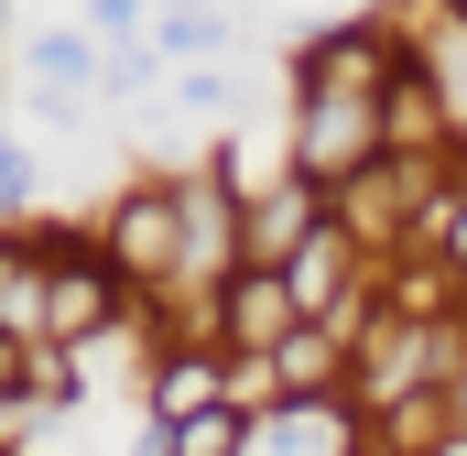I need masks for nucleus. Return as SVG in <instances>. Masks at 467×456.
I'll list each match as a JSON object with an SVG mask.
<instances>
[{
  "label": "nucleus",
  "instance_id": "nucleus-1",
  "mask_svg": "<svg viewBox=\"0 0 467 456\" xmlns=\"http://www.w3.org/2000/svg\"><path fill=\"white\" fill-rule=\"evenodd\" d=\"M109 261L141 283V294H185V185L152 174V185H119V207L99 218Z\"/></svg>",
  "mask_w": 467,
  "mask_h": 456
},
{
  "label": "nucleus",
  "instance_id": "nucleus-12",
  "mask_svg": "<svg viewBox=\"0 0 467 456\" xmlns=\"http://www.w3.org/2000/svg\"><path fill=\"white\" fill-rule=\"evenodd\" d=\"M88 33H99V44H141L152 11H141V0H88Z\"/></svg>",
  "mask_w": 467,
  "mask_h": 456
},
{
  "label": "nucleus",
  "instance_id": "nucleus-10",
  "mask_svg": "<svg viewBox=\"0 0 467 456\" xmlns=\"http://www.w3.org/2000/svg\"><path fill=\"white\" fill-rule=\"evenodd\" d=\"M152 456H250V413L218 402V413H196V424H152Z\"/></svg>",
  "mask_w": 467,
  "mask_h": 456
},
{
  "label": "nucleus",
  "instance_id": "nucleus-3",
  "mask_svg": "<svg viewBox=\"0 0 467 456\" xmlns=\"http://www.w3.org/2000/svg\"><path fill=\"white\" fill-rule=\"evenodd\" d=\"M294 326H305V294H294L283 272H261V261L207 294V347H229V358H272Z\"/></svg>",
  "mask_w": 467,
  "mask_h": 456
},
{
  "label": "nucleus",
  "instance_id": "nucleus-6",
  "mask_svg": "<svg viewBox=\"0 0 467 456\" xmlns=\"http://www.w3.org/2000/svg\"><path fill=\"white\" fill-rule=\"evenodd\" d=\"M229 402V347H163L152 358V424H196Z\"/></svg>",
  "mask_w": 467,
  "mask_h": 456
},
{
  "label": "nucleus",
  "instance_id": "nucleus-8",
  "mask_svg": "<svg viewBox=\"0 0 467 456\" xmlns=\"http://www.w3.org/2000/svg\"><path fill=\"white\" fill-rule=\"evenodd\" d=\"M44 316H55V283H44V261H33V239H22V228H0V326L44 347Z\"/></svg>",
  "mask_w": 467,
  "mask_h": 456
},
{
  "label": "nucleus",
  "instance_id": "nucleus-4",
  "mask_svg": "<svg viewBox=\"0 0 467 456\" xmlns=\"http://www.w3.org/2000/svg\"><path fill=\"white\" fill-rule=\"evenodd\" d=\"M391 66H402V44L380 22H337V33H316L294 55V98H380Z\"/></svg>",
  "mask_w": 467,
  "mask_h": 456
},
{
  "label": "nucleus",
  "instance_id": "nucleus-11",
  "mask_svg": "<svg viewBox=\"0 0 467 456\" xmlns=\"http://www.w3.org/2000/svg\"><path fill=\"white\" fill-rule=\"evenodd\" d=\"M163 88H174V109H196V119H229L239 109V88L218 77V66H185V77H163Z\"/></svg>",
  "mask_w": 467,
  "mask_h": 456
},
{
  "label": "nucleus",
  "instance_id": "nucleus-2",
  "mask_svg": "<svg viewBox=\"0 0 467 456\" xmlns=\"http://www.w3.org/2000/svg\"><path fill=\"white\" fill-rule=\"evenodd\" d=\"M380 152H391L380 98H294V174H316L327 196H337V185H358Z\"/></svg>",
  "mask_w": 467,
  "mask_h": 456
},
{
  "label": "nucleus",
  "instance_id": "nucleus-14",
  "mask_svg": "<svg viewBox=\"0 0 467 456\" xmlns=\"http://www.w3.org/2000/svg\"><path fill=\"white\" fill-rule=\"evenodd\" d=\"M435 456H467V424H457V435H446V446H435Z\"/></svg>",
  "mask_w": 467,
  "mask_h": 456
},
{
  "label": "nucleus",
  "instance_id": "nucleus-7",
  "mask_svg": "<svg viewBox=\"0 0 467 456\" xmlns=\"http://www.w3.org/2000/svg\"><path fill=\"white\" fill-rule=\"evenodd\" d=\"M229 11H207V0H163V11H152V55H163V66H174V77H185V66H218V55H229Z\"/></svg>",
  "mask_w": 467,
  "mask_h": 456
},
{
  "label": "nucleus",
  "instance_id": "nucleus-9",
  "mask_svg": "<svg viewBox=\"0 0 467 456\" xmlns=\"http://www.w3.org/2000/svg\"><path fill=\"white\" fill-rule=\"evenodd\" d=\"M22 66H33L44 88H77V98H88V88L109 77V55H99V33H33V44H22Z\"/></svg>",
  "mask_w": 467,
  "mask_h": 456
},
{
  "label": "nucleus",
  "instance_id": "nucleus-15",
  "mask_svg": "<svg viewBox=\"0 0 467 456\" xmlns=\"http://www.w3.org/2000/svg\"><path fill=\"white\" fill-rule=\"evenodd\" d=\"M446 22H467V0H446Z\"/></svg>",
  "mask_w": 467,
  "mask_h": 456
},
{
  "label": "nucleus",
  "instance_id": "nucleus-13",
  "mask_svg": "<svg viewBox=\"0 0 467 456\" xmlns=\"http://www.w3.org/2000/svg\"><path fill=\"white\" fill-rule=\"evenodd\" d=\"M33 174H44V163H33V152H22V141L0 130V207H11V218L33 207Z\"/></svg>",
  "mask_w": 467,
  "mask_h": 456
},
{
  "label": "nucleus",
  "instance_id": "nucleus-5",
  "mask_svg": "<svg viewBox=\"0 0 467 456\" xmlns=\"http://www.w3.org/2000/svg\"><path fill=\"white\" fill-rule=\"evenodd\" d=\"M250 456H369L348 402H272L250 413Z\"/></svg>",
  "mask_w": 467,
  "mask_h": 456
}]
</instances>
